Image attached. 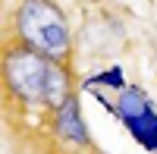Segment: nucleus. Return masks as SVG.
Wrapping results in <instances>:
<instances>
[{
	"instance_id": "obj_2",
	"label": "nucleus",
	"mask_w": 157,
	"mask_h": 154,
	"mask_svg": "<svg viewBox=\"0 0 157 154\" xmlns=\"http://www.w3.org/2000/svg\"><path fill=\"white\" fill-rule=\"evenodd\" d=\"M10 38L60 63L72 54L69 19L57 0H19L10 13Z\"/></svg>"
},
{
	"instance_id": "obj_4",
	"label": "nucleus",
	"mask_w": 157,
	"mask_h": 154,
	"mask_svg": "<svg viewBox=\"0 0 157 154\" xmlns=\"http://www.w3.org/2000/svg\"><path fill=\"white\" fill-rule=\"evenodd\" d=\"M123 126L129 129V135H132L145 151L157 154V110H154V104H148L141 113H135V117H126Z\"/></svg>"
},
{
	"instance_id": "obj_1",
	"label": "nucleus",
	"mask_w": 157,
	"mask_h": 154,
	"mask_svg": "<svg viewBox=\"0 0 157 154\" xmlns=\"http://www.w3.org/2000/svg\"><path fill=\"white\" fill-rule=\"evenodd\" d=\"M3 88L10 101H19L25 107H41L47 113H57L72 98L66 63L50 60L13 38H6L3 47Z\"/></svg>"
},
{
	"instance_id": "obj_3",
	"label": "nucleus",
	"mask_w": 157,
	"mask_h": 154,
	"mask_svg": "<svg viewBox=\"0 0 157 154\" xmlns=\"http://www.w3.org/2000/svg\"><path fill=\"white\" fill-rule=\"evenodd\" d=\"M50 129H54V135L66 148H72V151H78V148H94V142H91V135H88V126L82 120V107H78V98L75 94L57 113H50Z\"/></svg>"
},
{
	"instance_id": "obj_5",
	"label": "nucleus",
	"mask_w": 157,
	"mask_h": 154,
	"mask_svg": "<svg viewBox=\"0 0 157 154\" xmlns=\"http://www.w3.org/2000/svg\"><path fill=\"white\" fill-rule=\"evenodd\" d=\"M98 85H104V88H113V91H126V75H123V69L120 66H110V69H104V72H98V75H91V79L85 82V88H98Z\"/></svg>"
}]
</instances>
